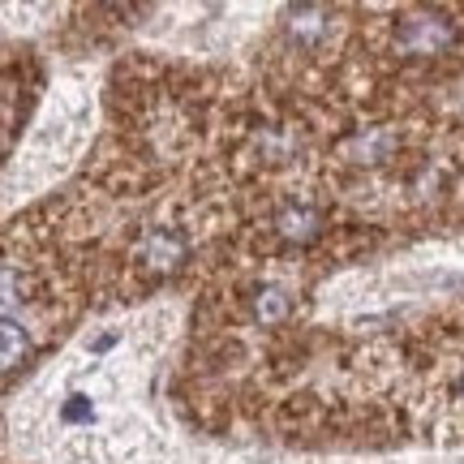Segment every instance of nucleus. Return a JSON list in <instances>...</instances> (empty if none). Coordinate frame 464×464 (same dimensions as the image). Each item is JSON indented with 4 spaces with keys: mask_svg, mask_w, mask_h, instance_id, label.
Here are the masks:
<instances>
[{
    "mask_svg": "<svg viewBox=\"0 0 464 464\" xmlns=\"http://www.w3.org/2000/svg\"><path fill=\"white\" fill-rule=\"evenodd\" d=\"M396 44L409 56H443L456 44V26L443 14H413L396 26Z\"/></svg>",
    "mask_w": 464,
    "mask_h": 464,
    "instance_id": "obj_1",
    "label": "nucleus"
},
{
    "mask_svg": "<svg viewBox=\"0 0 464 464\" xmlns=\"http://www.w3.org/2000/svg\"><path fill=\"white\" fill-rule=\"evenodd\" d=\"M185 254H189V237L181 228H147L138 246V263L150 271H172L185 263Z\"/></svg>",
    "mask_w": 464,
    "mask_h": 464,
    "instance_id": "obj_2",
    "label": "nucleus"
},
{
    "mask_svg": "<svg viewBox=\"0 0 464 464\" xmlns=\"http://www.w3.org/2000/svg\"><path fill=\"white\" fill-rule=\"evenodd\" d=\"M293 22H288V31H293V39H301V44H318V39H327L332 34V22H327V9H314V5H301V9H293Z\"/></svg>",
    "mask_w": 464,
    "mask_h": 464,
    "instance_id": "obj_3",
    "label": "nucleus"
},
{
    "mask_svg": "<svg viewBox=\"0 0 464 464\" xmlns=\"http://www.w3.org/2000/svg\"><path fill=\"white\" fill-rule=\"evenodd\" d=\"M276 228H280L284 241H310V237H318L323 219H318L314 207H288V211H280Z\"/></svg>",
    "mask_w": 464,
    "mask_h": 464,
    "instance_id": "obj_4",
    "label": "nucleus"
},
{
    "mask_svg": "<svg viewBox=\"0 0 464 464\" xmlns=\"http://www.w3.org/2000/svg\"><path fill=\"white\" fill-rule=\"evenodd\" d=\"M443 409H448L456 421H464V348L448 362V370H443Z\"/></svg>",
    "mask_w": 464,
    "mask_h": 464,
    "instance_id": "obj_5",
    "label": "nucleus"
},
{
    "mask_svg": "<svg viewBox=\"0 0 464 464\" xmlns=\"http://www.w3.org/2000/svg\"><path fill=\"white\" fill-rule=\"evenodd\" d=\"M284 310H288V297H284L280 288H263V293H258V318H263V323L284 318Z\"/></svg>",
    "mask_w": 464,
    "mask_h": 464,
    "instance_id": "obj_6",
    "label": "nucleus"
}]
</instances>
